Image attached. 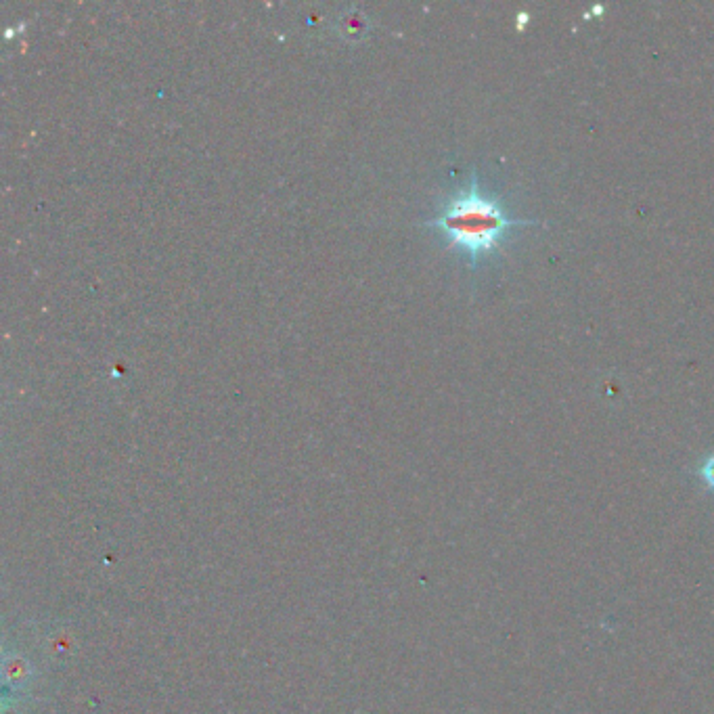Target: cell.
<instances>
[{
	"label": "cell",
	"mask_w": 714,
	"mask_h": 714,
	"mask_svg": "<svg viewBox=\"0 0 714 714\" xmlns=\"http://www.w3.org/2000/svg\"><path fill=\"white\" fill-rule=\"evenodd\" d=\"M698 476L710 490H714V453L708 455L704 463L698 467Z\"/></svg>",
	"instance_id": "obj_3"
},
{
	"label": "cell",
	"mask_w": 714,
	"mask_h": 714,
	"mask_svg": "<svg viewBox=\"0 0 714 714\" xmlns=\"http://www.w3.org/2000/svg\"><path fill=\"white\" fill-rule=\"evenodd\" d=\"M340 32H342V36H346L350 40L361 38L367 32V17L363 13H356L354 9L348 11V15L342 17Z\"/></svg>",
	"instance_id": "obj_2"
},
{
	"label": "cell",
	"mask_w": 714,
	"mask_h": 714,
	"mask_svg": "<svg viewBox=\"0 0 714 714\" xmlns=\"http://www.w3.org/2000/svg\"><path fill=\"white\" fill-rule=\"evenodd\" d=\"M528 21H530V15H528V13H520V15H518V19H516V28L522 32V30H524V26L528 24Z\"/></svg>",
	"instance_id": "obj_4"
},
{
	"label": "cell",
	"mask_w": 714,
	"mask_h": 714,
	"mask_svg": "<svg viewBox=\"0 0 714 714\" xmlns=\"http://www.w3.org/2000/svg\"><path fill=\"white\" fill-rule=\"evenodd\" d=\"M423 227L438 231L446 248L463 254L476 269L484 258L499 252L513 227H545V222L509 216L499 199L480 185L474 172L470 183L446 197Z\"/></svg>",
	"instance_id": "obj_1"
}]
</instances>
